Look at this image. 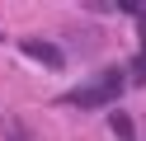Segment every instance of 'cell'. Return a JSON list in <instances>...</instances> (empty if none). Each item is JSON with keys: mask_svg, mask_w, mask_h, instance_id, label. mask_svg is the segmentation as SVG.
Listing matches in <instances>:
<instances>
[{"mask_svg": "<svg viewBox=\"0 0 146 141\" xmlns=\"http://www.w3.org/2000/svg\"><path fill=\"white\" fill-rule=\"evenodd\" d=\"M19 52H24V56H33V61H42V66H61V61H66V56H61V47L42 42V38H24Z\"/></svg>", "mask_w": 146, "mask_h": 141, "instance_id": "2", "label": "cell"}, {"mask_svg": "<svg viewBox=\"0 0 146 141\" xmlns=\"http://www.w3.org/2000/svg\"><path fill=\"white\" fill-rule=\"evenodd\" d=\"M10 141H24V136H10Z\"/></svg>", "mask_w": 146, "mask_h": 141, "instance_id": "4", "label": "cell"}, {"mask_svg": "<svg viewBox=\"0 0 146 141\" xmlns=\"http://www.w3.org/2000/svg\"><path fill=\"white\" fill-rule=\"evenodd\" d=\"M108 122H113V132H118L123 141H132V118H127V113H113Z\"/></svg>", "mask_w": 146, "mask_h": 141, "instance_id": "3", "label": "cell"}, {"mask_svg": "<svg viewBox=\"0 0 146 141\" xmlns=\"http://www.w3.org/2000/svg\"><path fill=\"white\" fill-rule=\"evenodd\" d=\"M123 94V71H104L99 80L71 89V103H104V99H118Z\"/></svg>", "mask_w": 146, "mask_h": 141, "instance_id": "1", "label": "cell"}]
</instances>
